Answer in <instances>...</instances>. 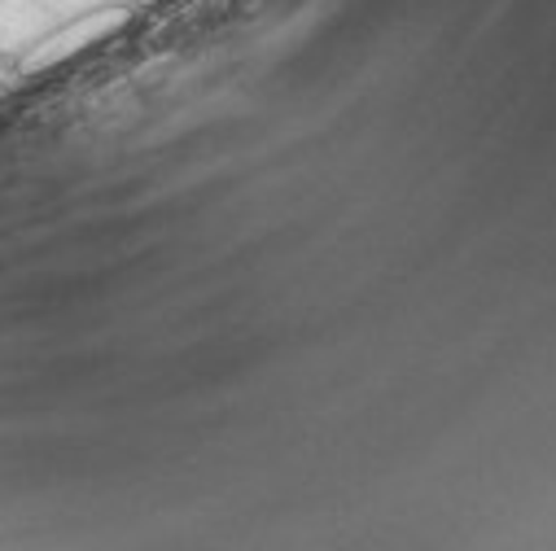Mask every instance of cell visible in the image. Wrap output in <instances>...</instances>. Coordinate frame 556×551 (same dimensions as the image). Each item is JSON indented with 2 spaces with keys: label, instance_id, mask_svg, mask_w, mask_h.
<instances>
[{
  "label": "cell",
  "instance_id": "cell-1",
  "mask_svg": "<svg viewBox=\"0 0 556 551\" xmlns=\"http://www.w3.org/2000/svg\"><path fill=\"white\" fill-rule=\"evenodd\" d=\"M131 14H136L131 5H123V0H110V5H92V10H84V14H75V18H66V23H58L53 31L36 36V40L23 49V57L14 62V75H18V79H40L45 71L66 66L71 57H79V53H88V49L114 40V36L131 23Z\"/></svg>",
  "mask_w": 556,
  "mask_h": 551
},
{
  "label": "cell",
  "instance_id": "cell-2",
  "mask_svg": "<svg viewBox=\"0 0 556 551\" xmlns=\"http://www.w3.org/2000/svg\"><path fill=\"white\" fill-rule=\"evenodd\" d=\"M136 5H163V0H136Z\"/></svg>",
  "mask_w": 556,
  "mask_h": 551
}]
</instances>
